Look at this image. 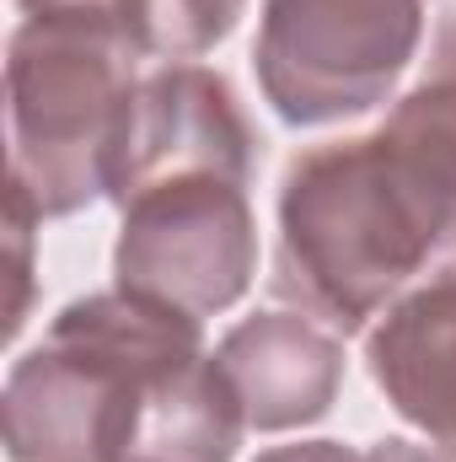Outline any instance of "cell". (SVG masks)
<instances>
[{
  "instance_id": "obj_1",
  "label": "cell",
  "mask_w": 456,
  "mask_h": 462,
  "mask_svg": "<svg viewBox=\"0 0 456 462\" xmlns=\"http://www.w3.org/2000/svg\"><path fill=\"white\" fill-rule=\"evenodd\" d=\"M441 258H456V11L381 129L290 162L274 291L360 334Z\"/></svg>"
},
{
  "instance_id": "obj_2",
  "label": "cell",
  "mask_w": 456,
  "mask_h": 462,
  "mask_svg": "<svg viewBox=\"0 0 456 462\" xmlns=\"http://www.w3.org/2000/svg\"><path fill=\"white\" fill-rule=\"evenodd\" d=\"M247 409L199 318L140 291L70 301L5 382L16 462H231Z\"/></svg>"
},
{
  "instance_id": "obj_3",
  "label": "cell",
  "mask_w": 456,
  "mask_h": 462,
  "mask_svg": "<svg viewBox=\"0 0 456 462\" xmlns=\"http://www.w3.org/2000/svg\"><path fill=\"white\" fill-rule=\"evenodd\" d=\"M247 162L252 134L226 76L188 65L145 81L108 167L123 205L118 285L194 318L231 307L258 253Z\"/></svg>"
},
{
  "instance_id": "obj_4",
  "label": "cell",
  "mask_w": 456,
  "mask_h": 462,
  "mask_svg": "<svg viewBox=\"0 0 456 462\" xmlns=\"http://www.w3.org/2000/svg\"><path fill=\"white\" fill-rule=\"evenodd\" d=\"M134 60L114 16L92 5L27 11L11 38V178L38 216H70L108 194V167L134 108Z\"/></svg>"
},
{
  "instance_id": "obj_5",
  "label": "cell",
  "mask_w": 456,
  "mask_h": 462,
  "mask_svg": "<svg viewBox=\"0 0 456 462\" xmlns=\"http://www.w3.org/2000/svg\"><path fill=\"white\" fill-rule=\"evenodd\" d=\"M419 49V0H263L258 81L290 124L376 108Z\"/></svg>"
},
{
  "instance_id": "obj_6",
  "label": "cell",
  "mask_w": 456,
  "mask_h": 462,
  "mask_svg": "<svg viewBox=\"0 0 456 462\" xmlns=\"http://www.w3.org/2000/svg\"><path fill=\"white\" fill-rule=\"evenodd\" d=\"M215 360L226 365L231 387L247 409V425L258 430H290L328 414L343 371L333 334L312 328L301 312L247 318L242 328H231Z\"/></svg>"
},
{
  "instance_id": "obj_7",
  "label": "cell",
  "mask_w": 456,
  "mask_h": 462,
  "mask_svg": "<svg viewBox=\"0 0 456 462\" xmlns=\"http://www.w3.org/2000/svg\"><path fill=\"white\" fill-rule=\"evenodd\" d=\"M370 371L403 420L456 452V258L381 318Z\"/></svg>"
},
{
  "instance_id": "obj_8",
  "label": "cell",
  "mask_w": 456,
  "mask_h": 462,
  "mask_svg": "<svg viewBox=\"0 0 456 462\" xmlns=\"http://www.w3.org/2000/svg\"><path fill=\"white\" fill-rule=\"evenodd\" d=\"M22 11H49V5H92L114 16L123 38L150 54V60H194L215 49L236 27L247 0H16Z\"/></svg>"
},
{
  "instance_id": "obj_9",
  "label": "cell",
  "mask_w": 456,
  "mask_h": 462,
  "mask_svg": "<svg viewBox=\"0 0 456 462\" xmlns=\"http://www.w3.org/2000/svg\"><path fill=\"white\" fill-rule=\"evenodd\" d=\"M32 216H38V205L5 172V231H11V307H5V334H16L22 312H27V226H32Z\"/></svg>"
},
{
  "instance_id": "obj_10",
  "label": "cell",
  "mask_w": 456,
  "mask_h": 462,
  "mask_svg": "<svg viewBox=\"0 0 456 462\" xmlns=\"http://www.w3.org/2000/svg\"><path fill=\"white\" fill-rule=\"evenodd\" d=\"M258 462H365V457L339 447V441H306V447H279V452H269Z\"/></svg>"
},
{
  "instance_id": "obj_11",
  "label": "cell",
  "mask_w": 456,
  "mask_h": 462,
  "mask_svg": "<svg viewBox=\"0 0 456 462\" xmlns=\"http://www.w3.org/2000/svg\"><path fill=\"white\" fill-rule=\"evenodd\" d=\"M365 462H441L435 452H424V447H408V441H381V447H370Z\"/></svg>"
}]
</instances>
